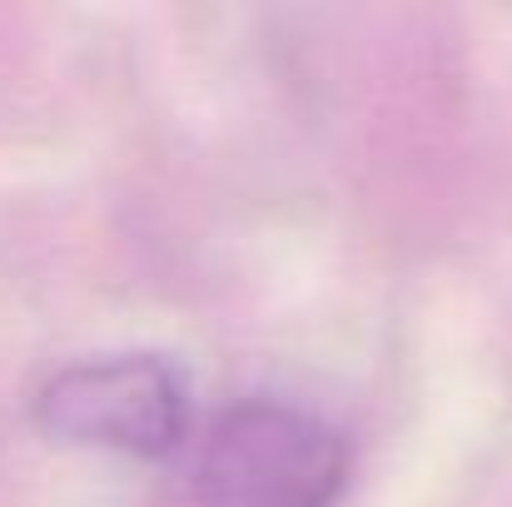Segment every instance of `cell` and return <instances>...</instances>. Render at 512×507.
<instances>
[{"label": "cell", "mask_w": 512, "mask_h": 507, "mask_svg": "<svg viewBox=\"0 0 512 507\" xmlns=\"http://www.w3.org/2000/svg\"><path fill=\"white\" fill-rule=\"evenodd\" d=\"M353 453L339 428L284 398H249L209 423L194 463L199 507H334Z\"/></svg>", "instance_id": "cell-1"}, {"label": "cell", "mask_w": 512, "mask_h": 507, "mask_svg": "<svg viewBox=\"0 0 512 507\" xmlns=\"http://www.w3.org/2000/svg\"><path fill=\"white\" fill-rule=\"evenodd\" d=\"M35 423L70 448L170 458L189 433V378L165 353L75 358L40 383Z\"/></svg>", "instance_id": "cell-2"}]
</instances>
